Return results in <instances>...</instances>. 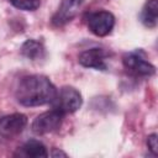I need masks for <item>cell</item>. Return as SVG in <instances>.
<instances>
[{
  "instance_id": "7",
  "label": "cell",
  "mask_w": 158,
  "mask_h": 158,
  "mask_svg": "<svg viewBox=\"0 0 158 158\" xmlns=\"http://www.w3.org/2000/svg\"><path fill=\"white\" fill-rule=\"evenodd\" d=\"M84 0H62L57 12L52 17V22L56 26H63L78 14L79 7Z\"/></svg>"
},
{
  "instance_id": "5",
  "label": "cell",
  "mask_w": 158,
  "mask_h": 158,
  "mask_svg": "<svg viewBox=\"0 0 158 158\" xmlns=\"http://www.w3.org/2000/svg\"><path fill=\"white\" fill-rule=\"evenodd\" d=\"M63 114L52 109L49 111L42 112L32 122V131L37 135H47L57 131L63 121Z\"/></svg>"
},
{
  "instance_id": "3",
  "label": "cell",
  "mask_w": 158,
  "mask_h": 158,
  "mask_svg": "<svg viewBox=\"0 0 158 158\" xmlns=\"http://www.w3.org/2000/svg\"><path fill=\"white\" fill-rule=\"evenodd\" d=\"M122 63H123L125 68L135 75L151 77L156 73V67L146 59L144 53L142 51L128 52V53L123 54Z\"/></svg>"
},
{
  "instance_id": "2",
  "label": "cell",
  "mask_w": 158,
  "mask_h": 158,
  "mask_svg": "<svg viewBox=\"0 0 158 158\" xmlns=\"http://www.w3.org/2000/svg\"><path fill=\"white\" fill-rule=\"evenodd\" d=\"M53 109L65 114H73L83 104L81 94L73 86H63L58 93H56L54 99L52 100Z\"/></svg>"
},
{
  "instance_id": "1",
  "label": "cell",
  "mask_w": 158,
  "mask_h": 158,
  "mask_svg": "<svg viewBox=\"0 0 158 158\" xmlns=\"http://www.w3.org/2000/svg\"><path fill=\"white\" fill-rule=\"evenodd\" d=\"M56 93L54 85L46 75L33 74L21 79L16 89V99L23 106H41L52 102Z\"/></svg>"
},
{
  "instance_id": "10",
  "label": "cell",
  "mask_w": 158,
  "mask_h": 158,
  "mask_svg": "<svg viewBox=\"0 0 158 158\" xmlns=\"http://www.w3.org/2000/svg\"><path fill=\"white\" fill-rule=\"evenodd\" d=\"M158 16V0H148L141 12V21L147 27H156Z\"/></svg>"
},
{
  "instance_id": "14",
  "label": "cell",
  "mask_w": 158,
  "mask_h": 158,
  "mask_svg": "<svg viewBox=\"0 0 158 158\" xmlns=\"http://www.w3.org/2000/svg\"><path fill=\"white\" fill-rule=\"evenodd\" d=\"M51 156H52V157H59V156L67 157V153H65V152H62V151H59V149H57V148H54V149L52 151Z\"/></svg>"
},
{
  "instance_id": "4",
  "label": "cell",
  "mask_w": 158,
  "mask_h": 158,
  "mask_svg": "<svg viewBox=\"0 0 158 158\" xmlns=\"http://www.w3.org/2000/svg\"><path fill=\"white\" fill-rule=\"evenodd\" d=\"M86 23L89 30L99 37L107 36L114 26H115V16L106 10H99L95 12H91L86 17Z\"/></svg>"
},
{
  "instance_id": "11",
  "label": "cell",
  "mask_w": 158,
  "mask_h": 158,
  "mask_svg": "<svg viewBox=\"0 0 158 158\" xmlns=\"http://www.w3.org/2000/svg\"><path fill=\"white\" fill-rule=\"evenodd\" d=\"M21 154L25 157H32V158H41L47 157L48 152L44 144L37 139H30L25 142V144L21 147Z\"/></svg>"
},
{
  "instance_id": "13",
  "label": "cell",
  "mask_w": 158,
  "mask_h": 158,
  "mask_svg": "<svg viewBox=\"0 0 158 158\" xmlns=\"http://www.w3.org/2000/svg\"><path fill=\"white\" fill-rule=\"evenodd\" d=\"M147 146L154 156L158 154V144H157V135L156 133H152L147 137Z\"/></svg>"
},
{
  "instance_id": "9",
  "label": "cell",
  "mask_w": 158,
  "mask_h": 158,
  "mask_svg": "<svg viewBox=\"0 0 158 158\" xmlns=\"http://www.w3.org/2000/svg\"><path fill=\"white\" fill-rule=\"evenodd\" d=\"M20 52L23 57H26L31 60H38V59L44 58V56H46V49H44L43 44L35 40L25 41L20 48Z\"/></svg>"
},
{
  "instance_id": "12",
  "label": "cell",
  "mask_w": 158,
  "mask_h": 158,
  "mask_svg": "<svg viewBox=\"0 0 158 158\" xmlns=\"http://www.w3.org/2000/svg\"><path fill=\"white\" fill-rule=\"evenodd\" d=\"M15 7L25 11H33L40 7V0H9Z\"/></svg>"
},
{
  "instance_id": "8",
  "label": "cell",
  "mask_w": 158,
  "mask_h": 158,
  "mask_svg": "<svg viewBox=\"0 0 158 158\" xmlns=\"http://www.w3.org/2000/svg\"><path fill=\"white\" fill-rule=\"evenodd\" d=\"M106 57L107 53L102 48H90L79 54V63L86 68H94L98 70L106 69Z\"/></svg>"
},
{
  "instance_id": "6",
  "label": "cell",
  "mask_w": 158,
  "mask_h": 158,
  "mask_svg": "<svg viewBox=\"0 0 158 158\" xmlns=\"http://www.w3.org/2000/svg\"><path fill=\"white\" fill-rule=\"evenodd\" d=\"M27 125V117L23 114L16 112L2 116L0 118V136L6 139H11L19 136Z\"/></svg>"
}]
</instances>
